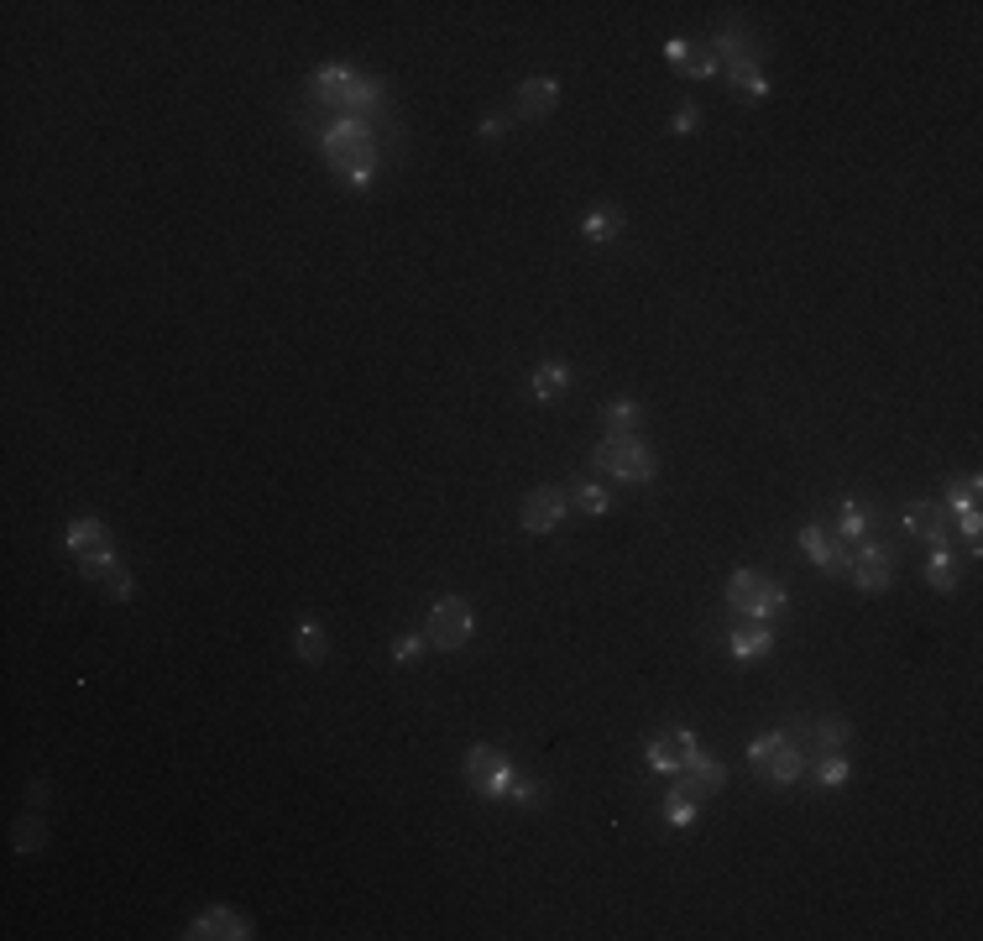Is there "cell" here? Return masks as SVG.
<instances>
[{
	"label": "cell",
	"mask_w": 983,
	"mask_h": 941,
	"mask_svg": "<svg viewBox=\"0 0 983 941\" xmlns=\"http://www.w3.org/2000/svg\"><path fill=\"white\" fill-rule=\"evenodd\" d=\"M319 152H325V163H330L340 178H346L351 189H367L372 173H377V147H372V126H367V121L340 116V121L325 131Z\"/></svg>",
	"instance_id": "cell-1"
},
{
	"label": "cell",
	"mask_w": 983,
	"mask_h": 941,
	"mask_svg": "<svg viewBox=\"0 0 983 941\" xmlns=\"http://www.w3.org/2000/svg\"><path fill=\"white\" fill-rule=\"evenodd\" d=\"M591 471L617 476V481H628V487H644V481L659 476V455L638 429H607L602 445L591 450Z\"/></svg>",
	"instance_id": "cell-2"
},
{
	"label": "cell",
	"mask_w": 983,
	"mask_h": 941,
	"mask_svg": "<svg viewBox=\"0 0 983 941\" xmlns=\"http://www.w3.org/2000/svg\"><path fill=\"white\" fill-rule=\"evenodd\" d=\"M309 89H314V100L335 105L340 116H351V121H367V110L377 105V84L361 79V74H351V68H340V63L319 68V74L309 79Z\"/></svg>",
	"instance_id": "cell-3"
},
{
	"label": "cell",
	"mask_w": 983,
	"mask_h": 941,
	"mask_svg": "<svg viewBox=\"0 0 983 941\" xmlns=\"http://www.w3.org/2000/svg\"><path fill=\"white\" fill-rule=\"evenodd\" d=\"M748 764L764 785H795V779L806 774V753H800V743L785 738V732H764V738L748 743Z\"/></svg>",
	"instance_id": "cell-4"
},
{
	"label": "cell",
	"mask_w": 983,
	"mask_h": 941,
	"mask_svg": "<svg viewBox=\"0 0 983 941\" xmlns=\"http://www.w3.org/2000/svg\"><path fill=\"white\" fill-rule=\"evenodd\" d=\"M471 628H476V617H471L466 596H440V602L429 607V617H424V644L455 654V649L471 644Z\"/></svg>",
	"instance_id": "cell-5"
},
{
	"label": "cell",
	"mask_w": 983,
	"mask_h": 941,
	"mask_svg": "<svg viewBox=\"0 0 983 941\" xmlns=\"http://www.w3.org/2000/svg\"><path fill=\"white\" fill-rule=\"evenodd\" d=\"M508 779H513V764H508V753H502V748L476 743V748L466 753V785L482 795V800H502Z\"/></svg>",
	"instance_id": "cell-6"
},
{
	"label": "cell",
	"mask_w": 983,
	"mask_h": 941,
	"mask_svg": "<svg viewBox=\"0 0 983 941\" xmlns=\"http://www.w3.org/2000/svg\"><path fill=\"white\" fill-rule=\"evenodd\" d=\"M848 581H853L858 591H868V596L889 591V581H895V560H889V549L858 539V544H853V570H848Z\"/></svg>",
	"instance_id": "cell-7"
},
{
	"label": "cell",
	"mask_w": 983,
	"mask_h": 941,
	"mask_svg": "<svg viewBox=\"0 0 983 941\" xmlns=\"http://www.w3.org/2000/svg\"><path fill=\"white\" fill-rule=\"evenodd\" d=\"M565 513H570V492L565 487H534L529 497H523L518 523H523V534H550Z\"/></svg>",
	"instance_id": "cell-8"
},
{
	"label": "cell",
	"mask_w": 983,
	"mask_h": 941,
	"mask_svg": "<svg viewBox=\"0 0 983 941\" xmlns=\"http://www.w3.org/2000/svg\"><path fill=\"white\" fill-rule=\"evenodd\" d=\"M701 753V743H696V732H685V727H670V732H659V738L649 743V769L654 774H680L685 764H691Z\"/></svg>",
	"instance_id": "cell-9"
},
{
	"label": "cell",
	"mask_w": 983,
	"mask_h": 941,
	"mask_svg": "<svg viewBox=\"0 0 983 941\" xmlns=\"http://www.w3.org/2000/svg\"><path fill=\"white\" fill-rule=\"evenodd\" d=\"M706 48L717 53V74H727V79H748V74H759V53H753V37H743V32H722V37H712Z\"/></svg>",
	"instance_id": "cell-10"
},
{
	"label": "cell",
	"mask_w": 983,
	"mask_h": 941,
	"mask_svg": "<svg viewBox=\"0 0 983 941\" xmlns=\"http://www.w3.org/2000/svg\"><path fill=\"white\" fill-rule=\"evenodd\" d=\"M189 936L194 941H246L251 936V921H246L241 910H231V905H210V910L194 915Z\"/></svg>",
	"instance_id": "cell-11"
},
{
	"label": "cell",
	"mask_w": 983,
	"mask_h": 941,
	"mask_svg": "<svg viewBox=\"0 0 983 941\" xmlns=\"http://www.w3.org/2000/svg\"><path fill=\"white\" fill-rule=\"evenodd\" d=\"M675 785H680L685 795H691V800H712V795L727 785V769L712 759V753H696V759L675 774Z\"/></svg>",
	"instance_id": "cell-12"
},
{
	"label": "cell",
	"mask_w": 983,
	"mask_h": 941,
	"mask_svg": "<svg viewBox=\"0 0 983 941\" xmlns=\"http://www.w3.org/2000/svg\"><path fill=\"white\" fill-rule=\"evenodd\" d=\"M68 549H74V560H100V555H116V534L100 518H74L68 523Z\"/></svg>",
	"instance_id": "cell-13"
},
{
	"label": "cell",
	"mask_w": 983,
	"mask_h": 941,
	"mask_svg": "<svg viewBox=\"0 0 983 941\" xmlns=\"http://www.w3.org/2000/svg\"><path fill=\"white\" fill-rule=\"evenodd\" d=\"M947 523H952V513L942 502H910L905 508V534H916L926 544H947Z\"/></svg>",
	"instance_id": "cell-14"
},
{
	"label": "cell",
	"mask_w": 983,
	"mask_h": 941,
	"mask_svg": "<svg viewBox=\"0 0 983 941\" xmlns=\"http://www.w3.org/2000/svg\"><path fill=\"white\" fill-rule=\"evenodd\" d=\"M555 105H560V84H555L550 74L518 84V116H523V121H544Z\"/></svg>",
	"instance_id": "cell-15"
},
{
	"label": "cell",
	"mask_w": 983,
	"mask_h": 941,
	"mask_svg": "<svg viewBox=\"0 0 983 941\" xmlns=\"http://www.w3.org/2000/svg\"><path fill=\"white\" fill-rule=\"evenodd\" d=\"M727 649H733V659H764L774 649V633L769 623H753V617H743V628H733V638H727Z\"/></svg>",
	"instance_id": "cell-16"
},
{
	"label": "cell",
	"mask_w": 983,
	"mask_h": 941,
	"mask_svg": "<svg viewBox=\"0 0 983 941\" xmlns=\"http://www.w3.org/2000/svg\"><path fill=\"white\" fill-rule=\"evenodd\" d=\"M868 529H874V508H863L858 497H848V502L837 508V539L858 544V539H868Z\"/></svg>",
	"instance_id": "cell-17"
},
{
	"label": "cell",
	"mask_w": 983,
	"mask_h": 941,
	"mask_svg": "<svg viewBox=\"0 0 983 941\" xmlns=\"http://www.w3.org/2000/svg\"><path fill=\"white\" fill-rule=\"evenodd\" d=\"M957 581H963V570H957L952 549H947V544H931V560H926V586H931V591H957Z\"/></svg>",
	"instance_id": "cell-18"
},
{
	"label": "cell",
	"mask_w": 983,
	"mask_h": 941,
	"mask_svg": "<svg viewBox=\"0 0 983 941\" xmlns=\"http://www.w3.org/2000/svg\"><path fill=\"white\" fill-rule=\"evenodd\" d=\"M764 581L769 576H759V570H733V581H727V607L748 617L753 602H759V591H764Z\"/></svg>",
	"instance_id": "cell-19"
},
{
	"label": "cell",
	"mask_w": 983,
	"mask_h": 941,
	"mask_svg": "<svg viewBox=\"0 0 983 941\" xmlns=\"http://www.w3.org/2000/svg\"><path fill=\"white\" fill-rule=\"evenodd\" d=\"M565 387H570V366H565V361H544L539 372L529 377V393H534V398H544V403L560 398Z\"/></svg>",
	"instance_id": "cell-20"
},
{
	"label": "cell",
	"mask_w": 983,
	"mask_h": 941,
	"mask_svg": "<svg viewBox=\"0 0 983 941\" xmlns=\"http://www.w3.org/2000/svg\"><path fill=\"white\" fill-rule=\"evenodd\" d=\"M581 231H586L591 241H612L617 231H623V210H617V204H597V210L581 220Z\"/></svg>",
	"instance_id": "cell-21"
},
{
	"label": "cell",
	"mask_w": 983,
	"mask_h": 941,
	"mask_svg": "<svg viewBox=\"0 0 983 941\" xmlns=\"http://www.w3.org/2000/svg\"><path fill=\"white\" fill-rule=\"evenodd\" d=\"M299 659L304 664H325L330 659V638H325V628H319V623H309V617L299 623Z\"/></svg>",
	"instance_id": "cell-22"
},
{
	"label": "cell",
	"mask_w": 983,
	"mask_h": 941,
	"mask_svg": "<svg viewBox=\"0 0 983 941\" xmlns=\"http://www.w3.org/2000/svg\"><path fill=\"white\" fill-rule=\"evenodd\" d=\"M790 607V596H785V586L780 581H764V591H759V602H753V623H774V617H780Z\"/></svg>",
	"instance_id": "cell-23"
},
{
	"label": "cell",
	"mask_w": 983,
	"mask_h": 941,
	"mask_svg": "<svg viewBox=\"0 0 983 941\" xmlns=\"http://www.w3.org/2000/svg\"><path fill=\"white\" fill-rule=\"evenodd\" d=\"M696 806H701V800H691L680 785H670V795H665V821H670V826H691V821H696Z\"/></svg>",
	"instance_id": "cell-24"
},
{
	"label": "cell",
	"mask_w": 983,
	"mask_h": 941,
	"mask_svg": "<svg viewBox=\"0 0 983 941\" xmlns=\"http://www.w3.org/2000/svg\"><path fill=\"white\" fill-rule=\"evenodd\" d=\"M811 774H816L821 790H832V785H842V779H848V759H842V753H821V759L811 764Z\"/></svg>",
	"instance_id": "cell-25"
},
{
	"label": "cell",
	"mask_w": 983,
	"mask_h": 941,
	"mask_svg": "<svg viewBox=\"0 0 983 941\" xmlns=\"http://www.w3.org/2000/svg\"><path fill=\"white\" fill-rule=\"evenodd\" d=\"M680 74H691V79H712L717 74V53L712 48H685V58H680Z\"/></svg>",
	"instance_id": "cell-26"
},
{
	"label": "cell",
	"mask_w": 983,
	"mask_h": 941,
	"mask_svg": "<svg viewBox=\"0 0 983 941\" xmlns=\"http://www.w3.org/2000/svg\"><path fill=\"white\" fill-rule=\"evenodd\" d=\"M800 549H806L816 565H827L832 560V534L821 529V523H806V529H800Z\"/></svg>",
	"instance_id": "cell-27"
},
{
	"label": "cell",
	"mask_w": 983,
	"mask_h": 941,
	"mask_svg": "<svg viewBox=\"0 0 983 941\" xmlns=\"http://www.w3.org/2000/svg\"><path fill=\"white\" fill-rule=\"evenodd\" d=\"M607 487H597V481H586V487H576V497H570V508H581L586 518H602L607 513Z\"/></svg>",
	"instance_id": "cell-28"
},
{
	"label": "cell",
	"mask_w": 983,
	"mask_h": 941,
	"mask_svg": "<svg viewBox=\"0 0 983 941\" xmlns=\"http://www.w3.org/2000/svg\"><path fill=\"white\" fill-rule=\"evenodd\" d=\"M602 424H607V429H633V424H638V403L612 398V403L602 408Z\"/></svg>",
	"instance_id": "cell-29"
},
{
	"label": "cell",
	"mask_w": 983,
	"mask_h": 941,
	"mask_svg": "<svg viewBox=\"0 0 983 941\" xmlns=\"http://www.w3.org/2000/svg\"><path fill=\"white\" fill-rule=\"evenodd\" d=\"M100 586H105V596H110V602H131V596H136V581H131V570H126V565H116V570H110V576H105Z\"/></svg>",
	"instance_id": "cell-30"
},
{
	"label": "cell",
	"mask_w": 983,
	"mask_h": 941,
	"mask_svg": "<svg viewBox=\"0 0 983 941\" xmlns=\"http://www.w3.org/2000/svg\"><path fill=\"white\" fill-rule=\"evenodd\" d=\"M539 785H534V779H523V774H513L508 779V790H502V800H513V806H539Z\"/></svg>",
	"instance_id": "cell-31"
},
{
	"label": "cell",
	"mask_w": 983,
	"mask_h": 941,
	"mask_svg": "<svg viewBox=\"0 0 983 941\" xmlns=\"http://www.w3.org/2000/svg\"><path fill=\"white\" fill-rule=\"evenodd\" d=\"M42 837H48V832H42V821H32V816L16 821V853H37Z\"/></svg>",
	"instance_id": "cell-32"
},
{
	"label": "cell",
	"mask_w": 983,
	"mask_h": 941,
	"mask_svg": "<svg viewBox=\"0 0 983 941\" xmlns=\"http://www.w3.org/2000/svg\"><path fill=\"white\" fill-rule=\"evenodd\" d=\"M816 738H821V753H837L842 743H848V722H842V717H827V722L816 727Z\"/></svg>",
	"instance_id": "cell-33"
},
{
	"label": "cell",
	"mask_w": 983,
	"mask_h": 941,
	"mask_svg": "<svg viewBox=\"0 0 983 941\" xmlns=\"http://www.w3.org/2000/svg\"><path fill=\"white\" fill-rule=\"evenodd\" d=\"M733 89H738V100H743V105H759V100L769 95V79H764V74H748V79H738Z\"/></svg>",
	"instance_id": "cell-34"
},
{
	"label": "cell",
	"mask_w": 983,
	"mask_h": 941,
	"mask_svg": "<svg viewBox=\"0 0 983 941\" xmlns=\"http://www.w3.org/2000/svg\"><path fill=\"white\" fill-rule=\"evenodd\" d=\"M419 649H424V633H403V638H393V659H398V664H414V659H419Z\"/></svg>",
	"instance_id": "cell-35"
},
{
	"label": "cell",
	"mask_w": 983,
	"mask_h": 941,
	"mask_svg": "<svg viewBox=\"0 0 983 941\" xmlns=\"http://www.w3.org/2000/svg\"><path fill=\"white\" fill-rule=\"evenodd\" d=\"M696 121H701V110H696V105H680V110H675V121H670V131H675V136H685V131H696Z\"/></svg>",
	"instance_id": "cell-36"
},
{
	"label": "cell",
	"mask_w": 983,
	"mask_h": 941,
	"mask_svg": "<svg viewBox=\"0 0 983 941\" xmlns=\"http://www.w3.org/2000/svg\"><path fill=\"white\" fill-rule=\"evenodd\" d=\"M502 131H508V121H502V116H487V121H482V131H476V136H482V142H497Z\"/></svg>",
	"instance_id": "cell-37"
},
{
	"label": "cell",
	"mask_w": 983,
	"mask_h": 941,
	"mask_svg": "<svg viewBox=\"0 0 983 941\" xmlns=\"http://www.w3.org/2000/svg\"><path fill=\"white\" fill-rule=\"evenodd\" d=\"M957 523H963V534H968V539H978V529H983V518H978V508H968V513H957Z\"/></svg>",
	"instance_id": "cell-38"
},
{
	"label": "cell",
	"mask_w": 983,
	"mask_h": 941,
	"mask_svg": "<svg viewBox=\"0 0 983 941\" xmlns=\"http://www.w3.org/2000/svg\"><path fill=\"white\" fill-rule=\"evenodd\" d=\"M685 48H691V42H685V37H670V42H665V58H670V63L680 68V58H685Z\"/></svg>",
	"instance_id": "cell-39"
}]
</instances>
